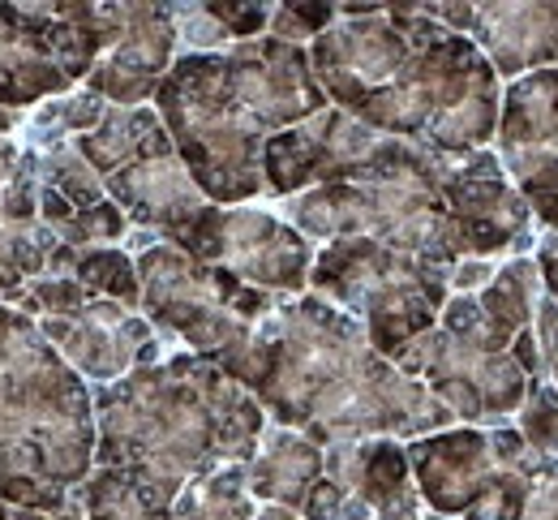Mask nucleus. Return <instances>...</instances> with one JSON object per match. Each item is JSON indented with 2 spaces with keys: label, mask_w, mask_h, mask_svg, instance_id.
<instances>
[{
  "label": "nucleus",
  "mask_w": 558,
  "mask_h": 520,
  "mask_svg": "<svg viewBox=\"0 0 558 520\" xmlns=\"http://www.w3.org/2000/svg\"><path fill=\"white\" fill-rule=\"evenodd\" d=\"M276 426L310 444L425 439L456 426V413L417 378L374 353L365 327L323 298H283L228 371Z\"/></svg>",
  "instance_id": "obj_1"
},
{
  "label": "nucleus",
  "mask_w": 558,
  "mask_h": 520,
  "mask_svg": "<svg viewBox=\"0 0 558 520\" xmlns=\"http://www.w3.org/2000/svg\"><path fill=\"white\" fill-rule=\"evenodd\" d=\"M263 431V404L194 353H172L95 391V464L130 477L159 508L223 464H250Z\"/></svg>",
  "instance_id": "obj_2"
},
{
  "label": "nucleus",
  "mask_w": 558,
  "mask_h": 520,
  "mask_svg": "<svg viewBox=\"0 0 558 520\" xmlns=\"http://www.w3.org/2000/svg\"><path fill=\"white\" fill-rule=\"evenodd\" d=\"M155 112L210 207L263 194V147L271 134L228 90L219 52L177 57L155 95Z\"/></svg>",
  "instance_id": "obj_3"
},
{
  "label": "nucleus",
  "mask_w": 558,
  "mask_h": 520,
  "mask_svg": "<svg viewBox=\"0 0 558 520\" xmlns=\"http://www.w3.org/2000/svg\"><path fill=\"white\" fill-rule=\"evenodd\" d=\"M310 285L323 301L352 314L365 327L374 353H383L387 362H396L400 349L425 336L451 301L447 271H434L369 237L327 241V250H318L314 258Z\"/></svg>",
  "instance_id": "obj_4"
},
{
  "label": "nucleus",
  "mask_w": 558,
  "mask_h": 520,
  "mask_svg": "<svg viewBox=\"0 0 558 520\" xmlns=\"http://www.w3.org/2000/svg\"><path fill=\"white\" fill-rule=\"evenodd\" d=\"M396 371L425 383L456 422L507 426L529 396V378L511 362V344L494 331L477 298H451L438 323L400 349Z\"/></svg>",
  "instance_id": "obj_5"
},
{
  "label": "nucleus",
  "mask_w": 558,
  "mask_h": 520,
  "mask_svg": "<svg viewBox=\"0 0 558 520\" xmlns=\"http://www.w3.org/2000/svg\"><path fill=\"white\" fill-rule=\"evenodd\" d=\"M159 241L185 250L190 258L232 271L241 285L263 293H301L314 271V245L288 220H276L267 211H228V207H203L198 216Z\"/></svg>",
  "instance_id": "obj_6"
},
{
  "label": "nucleus",
  "mask_w": 558,
  "mask_h": 520,
  "mask_svg": "<svg viewBox=\"0 0 558 520\" xmlns=\"http://www.w3.org/2000/svg\"><path fill=\"white\" fill-rule=\"evenodd\" d=\"M442 203L460 237L464 258H524L537 250V220L511 177L502 172L498 150H473L442 159Z\"/></svg>",
  "instance_id": "obj_7"
},
{
  "label": "nucleus",
  "mask_w": 558,
  "mask_h": 520,
  "mask_svg": "<svg viewBox=\"0 0 558 520\" xmlns=\"http://www.w3.org/2000/svg\"><path fill=\"white\" fill-rule=\"evenodd\" d=\"M498 159L542 232L558 228V65L502 86Z\"/></svg>",
  "instance_id": "obj_8"
},
{
  "label": "nucleus",
  "mask_w": 558,
  "mask_h": 520,
  "mask_svg": "<svg viewBox=\"0 0 558 520\" xmlns=\"http://www.w3.org/2000/svg\"><path fill=\"white\" fill-rule=\"evenodd\" d=\"M383 143V134H374L369 125H361L356 117L327 108L292 130H283L276 138H267L263 147V190L276 198H296L305 190L318 185H336L352 177Z\"/></svg>",
  "instance_id": "obj_9"
},
{
  "label": "nucleus",
  "mask_w": 558,
  "mask_h": 520,
  "mask_svg": "<svg viewBox=\"0 0 558 520\" xmlns=\"http://www.w3.org/2000/svg\"><path fill=\"white\" fill-rule=\"evenodd\" d=\"M172 65V4H112V39L86 74V90H95L108 108H146V99L159 95Z\"/></svg>",
  "instance_id": "obj_10"
},
{
  "label": "nucleus",
  "mask_w": 558,
  "mask_h": 520,
  "mask_svg": "<svg viewBox=\"0 0 558 520\" xmlns=\"http://www.w3.org/2000/svg\"><path fill=\"white\" fill-rule=\"evenodd\" d=\"M39 331L48 344L61 349L70 371L95 383H117L130 371L155 366L163 358L155 327L117 301H86L73 314H52L39 323Z\"/></svg>",
  "instance_id": "obj_11"
},
{
  "label": "nucleus",
  "mask_w": 558,
  "mask_h": 520,
  "mask_svg": "<svg viewBox=\"0 0 558 520\" xmlns=\"http://www.w3.org/2000/svg\"><path fill=\"white\" fill-rule=\"evenodd\" d=\"M425 13L477 44L498 77H524L558 65V4H425Z\"/></svg>",
  "instance_id": "obj_12"
},
{
  "label": "nucleus",
  "mask_w": 558,
  "mask_h": 520,
  "mask_svg": "<svg viewBox=\"0 0 558 520\" xmlns=\"http://www.w3.org/2000/svg\"><path fill=\"white\" fill-rule=\"evenodd\" d=\"M104 190L125 211V220L146 228V232H159V237L172 232V228H181V223H190L207 207L203 190L185 172V164H181V155L172 147V138L159 143V147H150L138 159H130L125 168L108 172L104 177Z\"/></svg>",
  "instance_id": "obj_13"
},
{
  "label": "nucleus",
  "mask_w": 558,
  "mask_h": 520,
  "mask_svg": "<svg viewBox=\"0 0 558 520\" xmlns=\"http://www.w3.org/2000/svg\"><path fill=\"white\" fill-rule=\"evenodd\" d=\"M421 504L434 517H464L494 469L489 426H451L404 447Z\"/></svg>",
  "instance_id": "obj_14"
},
{
  "label": "nucleus",
  "mask_w": 558,
  "mask_h": 520,
  "mask_svg": "<svg viewBox=\"0 0 558 520\" xmlns=\"http://www.w3.org/2000/svg\"><path fill=\"white\" fill-rule=\"evenodd\" d=\"M250 469V495L276 508L301 512L305 495L323 482V447L310 444L301 431L288 426H267Z\"/></svg>",
  "instance_id": "obj_15"
},
{
  "label": "nucleus",
  "mask_w": 558,
  "mask_h": 520,
  "mask_svg": "<svg viewBox=\"0 0 558 520\" xmlns=\"http://www.w3.org/2000/svg\"><path fill=\"white\" fill-rule=\"evenodd\" d=\"M546 298V285H542V267L533 254L524 258H507L498 263L494 280L477 293V305L486 314V323L511 344L524 327H533V314Z\"/></svg>",
  "instance_id": "obj_16"
},
{
  "label": "nucleus",
  "mask_w": 558,
  "mask_h": 520,
  "mask_svg": "<svg viewBox=\"0 0 558 520\" xmlns=\"http://www.w3.org/2000/svg\"><path fill=\"white\" fill-rule=\"evenodd\" d=\"M254 495H250V469L245 464H223L207 477L190 482L177 504L172 520H254Z\"/></svg>",
  "instance_id": "obj_17"
},
{
  "label": "nucleus",
  "mask_w": 558,
  "mask_h": 520,
  "mask_svg": "<svg viewBox=\"0 0 558 520\" xmlns=\"http://www.w3.org/2000/svg\"><path fill=\"white\" fill-rule=\"evenodd\" d=\"M61 241L44 228L39 220L31 223H4L0 228V305L4 301H22L26 280H44L52 250Z\"/></svg>",
  "instance_id": "obj_18"
},
{
  "label": "nucleus",
  "mask_w": 558,
  "mask_h": 520,
  "mask_svg": "<svg viewBox=\"0 0 558 520\" xmlns=\"http://www.w3.org/2000/svg\"><path fill=\"white\" fill-rule=\"evenodd\" d=\"M73 280L86 289L90 301H117L125 310H138L142 305L138 263L125 250H117V245L82 250L77 254V267H73Z\"/></svg>",
  "instance_id": "obj_19"
},
{
  "label": "nucleus",
  "mask_w": 558,
  "mask_h": 520,
  "mask_svg": "<svg viewBox=\"0 0 558 520\" xmlns=\"http://www.w3.org/2000/svg\"><path fill=\"white\" fill-rule=\"evenodd\" d=\"M77 504L86 520H172V508H159L142 495L138 486L112 469H99L82 482Z\"/></svg>",
  "instance_id": "obj_20"
},
{
  "label": "nucleus",
  "mask_w": 558,
  "mask_h": 520,
  "mask_svg": "<svg viewBox=\"0 0 558 520\" xmlns=\"http://www.w3.org/2000/svg\"><path fill=\"white\" fill-rule=\"evenodd\" d=\"M39 177H44L48 190H57V194H61L70 207H77V211L108 203V190H104L99 172H95V168L82 159V150L70 147V143H57V147L44 155Z\"/></svg>",
  "instance_id": "obj_21"
},
{
  "label": "nucleus",
  "mask_w": 558,
  "mask_h": 520,
  "mask_svg": "<svg viewBox=\"0 0 558 520\" xmlns=\"http://www.w3.org/2000/svg\"><path fill=\"white\" fill-rule=\"evenodd\" d=\"M515 431L524 435V444L533 451L558 460V387L550 378L529 383V396L515 413Z\"/></svg>",
  "instance_id": "obj_22"
},
{
  "label": "nucleus",
  "mask_w": 558,
  "mask_h": 520,
  "mask_svg": "<svg viewBox=\"0 0 558 520\" xmlns=\"http://www.w3.org/2000/svg\"><path fill=\"white\" fill-rule=\"evenodd\" d=\"M104 117H108V104H104L95 90H77V95L61 99V104H48L35 125H39V130L52 138V147H57V138H65V134H73V138L90 134Z\"/></svg>",
  "instance_id": "obj_23"
},
{
  "label": "nucleus",
  "mask_w": 558,
  "mask_h": 520,
  "mask_svg": "<svg viewBox=\"0 0 558 520\" xmlns=\"http://www.w3.org/2000/svg\"><path fill=\"white\" fill-rule=\"evenodd\" d=\"M336 26V4H271V26L267 35H276L283 44H310L323 31Z\"/></svg>",
  "instance_id": "obj_24"
},
{
  "label": "nucleus",
  "mask_w": 558,
  "mask_h": 520,
  "mask_svg": "<svg viewBox=\"0 0 558 520\" xmlns=\"http://www.w3.org/2000/svg\"><path fill=\"white\" fill-rule=\"evenodd\" d=\"M494 271H498L494 258H460L451 271V298H477L494 280Z\"/></svg>",
  "instance_id": "obj_25"
},
{
  "label": "nucleus",
  "mask_w": 558,
  "mask_h": 520,
  "mask_svg": "<svg viewBox=\"0 0 558 520\" xmlns=\"http://www.w3.org/2000/svg\"><path fill=\"white\" fill-rule=\"evenodd\" d=\"M254 520H301V517H296L292 508H276V504H267V508H263Z\"/></svg>",
  "instance_id": "obj_26"
},
{
  "label": "nucleus",
  "mask_w": 558,
  "mask_h": 520,
  "mask_svg": "<svg viewBox=\"0 0 558 520\" xmlns=\"http://www.w3.org/2000/svg\"><path fill=\"white\" fill-rule=\"evenodd\" d=\"M0 520H48V517H44V512H22V508L0 504Z\"/></svg>",
  "instance_id": "obj_27"
},
{
  "label": "nucleus",
  "mask_w": 558,
  "mask_h": 520,
  "mask_svg": "<svg viewBox=\"0 0 558 520\" xmlns=\"http://www.w3.org/2000/svg\"><path fill=\"white\" fill-rule=\"evenodd\" d=\"M57 520H86V512H82V504L73 499V504L65 508V512H57Z\"/></svg>",
  "instance_id": "obj_28"
},
{
  "label": "nucleus",
  "mask_w": 558,
  "mask_h": 520,
  "mask_svg": "<svg viewBox=\"0 0 558 520\" xmlns=\"http://www.w3.org/2000/svg\"><path fill=\"white\" fill-rule=\"evenodd\" d=\"M546 378H550V383L558 387V349L550 353V362H546Z\"/></svg>",
  "instance_id": "obj_29"
},
{
  "label": "nucleus",
  "mask_w": 558,
  "mask_h": 520,
  "mask_svg": "<svg viewBox=\"0 0 558 520\" xmlns=\"http://www.w3.org/2000/svg\"><path fill=\"white\" fill-rule=\"evenodd\" d=\"M421 520H456V517H434V512H429V517H421Z\"/></svg>",
  "instance_id": "obj_30"
}]
</instances>
